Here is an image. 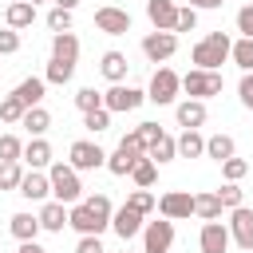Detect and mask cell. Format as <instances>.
<instances>
[{"instance_id":"ab89813d","label":"cell","mask_w":253,"mask_h":253,"mask_svg":"<svg viewBox=\"0 0 253 253\" xmlns=\"http://www.w3.org/2000/svg\"><path fill=\"white\" fill-rule=\"evenodd\" d=\"M87 206H91V213H95L99 221H107V225H111L115 206H111V198H107V194H91V198H87Z\"/></svg>"},{"instance_id":"f546056e","label":"cell","mask_w":253,"mask_h":253,"mask_svg":"<svg viewBox=\"0 0 253 253\" xmlns=\"http://www.w3.org/2000/svg\"><path fill=\"white\" fill-rule=\"evenodd\" d=\"M43 91H47V79H40V75H32V79H24V83L16 87V95H20L28 107H40V103H43Z\"/></svg>"},{"instance_id":"f6af8a7d","label":"cell","mask_w":253,"mask_h":253,"mask_svg":"<svg viewBox=\"0 0 253 253\" xmlns=\"http://www.w3.org/2000/svg\"><path fill=\"white\" fill-rule=\"evenodd\" d=\"M198 28V8H178V24L174 32H194Z\"/></svg>"},{"instance_id":"1f68e13d","label":"cell","mask_w":253,"mask_h":253,"mask_svg":"<svg viewBox=\"0 0 253 253\" xmlns=\"http://www.w3.org/2000/svg\"><path fill=\"white\" fill-rule=\"evenodd\" d=\"M71 75H75V63H63V59H47V71H43V79H47V83L63 87V83H71Z\"/></svg>"},{"instance_id":"8d00e7d4","label":"cell","mask_w":253,"mask_h":253,"mask_svg":"<svg viewBox=\"0 0 253 253\" xmlns=\"http://www.w3.org/2000/svg\"><path fill=\"white\" fill-rule=\"evenodd\" d=\"M24 158V142L16 134H0V162H20Z\"/></svg>"},{"instance_id":"7c38bea8","label":"cell","mask_w":253,"mask_h":253,"mask_svg":"<svg viewBox=\"0 0 253 253\" xmlns=\"http://www.w3.org/2000/svg\"><path fill=\"white\" fill-rule=\"evenodd\" d=\"M225 225H229L233 245H237V249H245V253H253V210H249V206H237V210H233V217H229Z\"/></svg>"},{"instance_id":"30bf717a","label":"cell","mask_w":253,"mask_h":253,"mask_svg":"<svg viewBox=\"0 0 253 253\" xmlns=\"http://www.w3.org/2000/svg\"><path fill=\"white\" fill-rule=\"evenodd\" d=\"M95 28L107 32V36H126L130 32V12L115 8V4H103V8H95Z\"/></svg>"},{"instance_id":"44dd1931","label":"cell","mask_w":253,"mask_h":253,"mask_svg":"<svg viewBox=\"0 0 253 253\" xmlns=\"http://www.w3.org/2000/svg\"><path fill=\"white\" fill-rule=\"evenodd\" d=\"M51 59L79 63V40H75V32H55L51 36Z\"/></svg>"},{"instance_id":"52a82bcc","label":"cell","mask_w":253,"mask_h":253,"mask_svg":"<svg viewBox=\"0 0 253 253\" xmlns=\"http://www.w3.org/2000/svg\"><path fill=\"white\" fill-rule=\"evenodd\" d=\"M67 162L75 170H99V166H107V150L99 142H91V138H75L71 150H67Z\"/></svg>"},{"instance_id":"5bb4252c","label":"cell","mask_w":253,"mask_h":253,"mask_svg":"<svg viewBox=\"0 0 253 253\" xmlns=\"http://www.w3.org/2000/svg\"><path fill=\"white\" fill-rule=\"evenodd\" d=\"M229 225H221V217L217 221H206L202 225V233H198V245H202V253H225L229 249Z\"/></svg>"},{"instance_id":"8fae6325","label":"cell","mask_w":253,"mask_h":253,"mask_svg":"<svg viewBox=\"0 0 253 253\" xmlns=\"http://www.w3.org/2000/svg\"><path fill=\"white\" fill-rule=\"evenodd\" d=\"M158 213L170 217V221L190 217V213H194V194H190V190H166V194L158 198Z\"/></svg>"},{"instance_id":"d6a6232c","label":"cell","mask_w":253,"mask_h":253,"mask_svg":"<svg viewBox=\"0 0 253 253\" xmlns=\"http://www.w3.org/2000/svg\"><path fill=\"white\" fill-rule=\"evenodd\" d=\"M20 126H28V130H32V138H40V134L51 126V115H47L43 107H28V115H24V123H20Z\"/></svg>"},{"instance_id":"9c48e42d","label":"cell","mask_w":253,"mask_h":253,"mask_svg":"<svg viewBox=\"0 0 253 253\" xmlns=\"http://www.w3.org/2000/svg\"><path fill=\"white\" fill-rule=\"evenodd\" d=\"M174 51H178V32H150V36H142V55L150 63H166Z\"/></svg>"},{"instance_id":"603a6c76","label":"cell","mask_w":253,"mask_h":253,"mask_svg":"<svg viewBox=\"0 0 253 253\" xmlns=\"http://www.w3.org/2000/svg\"><path fill=\"white\" fill-rule=\"evenodd\" d=\"M40 225L47 229V233H63V225H67V206L63 202H43L40 206Z\"/></svg>"},{"instance_id":"5b68a950","label":"cell","mask_w":253,"mask_h":253,"mask_svg":"<svg viewBox=\"0 0 253 253\" xmlns=\"http://www.w3.org/2000/svg\"><path fill=\"white\" fill-rule=\"evenodd\" d=\"M178 91H182V75H178V71H170V67H158V71L150 75L146 99H150V103H158V107H170V103L178 99Z\"/></svg>"},{"instance_id":"681fc988","label":"cell","mask_w":253,"mask_h":253,"mask_svg":"<svg viewBox=\"0 0 253 253\" xmlns=\"http://www.w3.org/2000/svg\"><path fill=\"white\" fill-rule=\"evenodd\" d=\"M134 130H138V134H142V142H146V150H150V142H154V138H158V134H162V126H158V123H138V126H134Z\"/></svg>"},{"instance_id":"7402d4cb","label":"cell","mask_w":253,"mask_h":253,"mask_svg":"<svg viewBox=\"0 0 253 253\" xmlns=\"http://www.w3.org/2000/svg\"><path fill=\"white\" fill-rule=\"evenodd\" d=\"M99 71H103V79H107V83H123V79H126V71H130V63H126V55H123V51H103Z\"/></svg>"},{"instance_id":"7bdbcfd3","label":"cell","mask_w":253,"mask_h":253,"mask_svg":"<svg viewBox=\"0 0 253 253\" xmlns=\"http://www.w3.org/2000/svg\"><path fill=\"white\" fill-rule=\"evenodd\" d=\"M126 206H134L138 213H150V210H154L158 202H154V194H150V190H134V194L126 198Z\"/></svg>"},{"instance_id":"4dcf8cb0","label":"cell","mask_w":253,"mask_h":253,"mask_svg":"<svg viewBox=\"0 0 253 253\" xmlns=\"http://www.w3.org/2000/svg\"><path fill=\"white\" fill-rule=\"evenodd\" d=\"M24 115H28V103H24L16 91L0 99V123H24Z\"/></svg>"},{"instance_id":"277c9868","label":"cell","mask_w":253,"mask_h":253,"mask_svg":"<svg viewBox=\"0 0 253 253\" xmlns=\"http://www.w3.org/2000/svg\"><path fill=\"white\" fill-rule=\"evenodd\" d=\"M221 87H225L221 71L194 67V71H186V75H182V91H186L190 99H213V95H221Z\"/></svg>"},{"instance_id":"3957f363","label":"cell","mask_w":253,"mask_h":253,"mask_svg":"<svg viewBox=\"0 0 253 253\" xmlns=\"http://www.w3.org/2000/svg\"><path fill=\"white\" fill-rule=\"evenodd\" d=\"M142 154H146V142H142V134H138V130H130V134L115 146V154H107V170H111L115 178H126Z\"/></svg>"},{"instance_id":"e0dca14e","label":"cell","mask_w":253,"mask_h":253,"mask_svg":"<svg viewBox=\"0 0 253 253\" xmlns=\"http://www.w3.org/2000/svg\"><path fill=\"white\" fill-rule=\"evenodd\" d=\"M146 16H150L154 32H174V24H178V4H174V0H146Z\"/></svg>"},{"instance_id":"11a10c76","label":"cell","mask_w":253,"mask_h":253,"mask_svg":"<svg viewBox=\"0 0 253 253\" xmlns=\"http://www.w3.org/2000/svg\"><path fill=\"white\" fill-rule=\"evenodd\" d=\"M0 99H4V95H0Z\"/></svg>"},{"instance_id":"d6986e66","label":"cell","mask_w":253,"mask_h":253,"mask_svg":"<svg viewBox=\"0 0 253 253\" xmlns=\"http://www.w3.org/2000/svg\"><path fill=\"white\" fill-rule=\"evenodd\" d=\"M8 229H12V237H16V241H36V233H40L43 225H40V213L20 210V213H12V217H8Z\"/></svg>"},{"instance_id":"9f6ffc18","label":"cell","mask_w":253,"mask_h":253,"mask_svg":"<svg viewBox=\"0 0 253 253\" xmlns=\"http://www.w3.org/2000/svg\"><path fill=\"white\" fill-rule=\"evenodd\" d=\"M126 253H130V249H126Z\"/></svg>"},{"instance_id":"83f0119b","label":"cell","mask_w":253,"mask_h":253,"mask_svg":"<svg viewBox=\"0 0 253 253\" xmlns=\"http://www.w3.org/2000/svg\"><path fill=\"white\" fill-rule=\"evenodd\" d=\"M202 154H206L202 130H182L178 134V158H202Z\"/></svg>"},{"instance_id":"4fadbf2b","label":"cell","mask_w":253,"mask_h":253,"mask_svg":"<svg viewBox=\"0 0 253 253\" xmlns=\"http://www.w3.org/2000/svg\"><path fill=\"white\" fill-rule=\"evenodd\" d=\"M142 217H146V213H138L134 206H119V210L111 213V229H115L123 241H130V237H138V233H142V225H146Z\"/></svg>"},{"instance_id":"60d3db41","label":"cell","mask_w":253,"mask_h":253,"mask_svg":"<svg viewBox=\"0 0 253 253\" xmlns=\"http://www.w3.org/2000/svg\"><path fill=\"white\" fill-rule=\"evenodd\" d=\"M47 28L51 32H71V8H51L47 12Z\"/></svg>"},{"instance_id":"e575fe53","label":"cell","mask_w":253,"mask_h":253,"mask_svg":"<svg viewBox=\"0 0 253 253\" xmlns=\"http://www.w3.org/2000/svg\"><path fill=\"white\" fill-rule=\"evenodd\" d=\"M24 182V166L20 162H0V190H20Z\"/></svg>"},{"instance_id":"d4e9b609","label":"cell","mask_w":253,"mask_h":253,"mask_svg":"<svg viewBox=\"0 0 253 253\" xmlns=\"http://www.w3.org/2000/svg\"><path fill=\"white\" fill-rule=\"evenodd\" d=\"M221 198H217V190H206V194H194V213L202 217V221H217L221 217Z\"/></svg>"},{"instance_id":"7dc6e473","label":"cell","mask_w":253,"mask_h":253,"mask_svg":"<svg viewBox=\"0 0 253 253\" xmlns=\"http://www.w3.org/2000/svg\"><path fill=\"white\" fill-rule=\"evenodd\" d=\"M75 253H107V249H103L99 233H83V237H79V245H75Z\"/></svg>"},{"instance_id":"f5cc1de1","label":"cell","mask_w":253,"mask_h":253,"mask_svg":"<svg viewBox=\"0 0 253 253\" xmlns=\"http://www.w3.org/2000/svg\"><path fill=\"white\" fill-rule=\"evenodd\" d=\"M79 0H55V8H75Z\"/></svg>"},{"instance_id":"9a60e30c","label":"cell","mask_w":253,"mask_h":253,"mask_svg":"<svg viewBox=\"0 0 253 253\" xmlns=\"http://www.w3.org/2000/svg\"><path fill=\"white\" fill-rule=\"evenodd\" d=\"M174 115H178V126H182V130H198V126H206V119H210L206 99H182V103L174 107Z\"/></svg>"},{"instance_id":"74e56055","label":"cell","mask_w":253,"mask_h":253,"mask_svg":"<svg viewBox=\"0 0 253 253\" xmlns=\"http://www.w3.org/2000/svg\"><path fill=\"white\" fill-rule=\"evenodd\" d=\"M75 107H79V111H95V107H103V91H95V87H79V91H75Z\"/></svg>"},{"instance_id":"f907efd6","label":"cell","mask_w":253,"mask_h":253,"mask_svg":"<svg viewBox=\"0 0 253 253\" xmlns=\"http://www.w3.org/2000/svg\"><path fill=\"white\" fill-rule=\"evenodd\" d=\"M16 253H47V249H43L40 241H20V249H16Z\"/></svg>"},{"instance_id":"8992f818","label":"cell","mask_w":253,"mask_h":253,"mask_svg":"<svg viewBox=\"0 0 253 253\" xmlns=\"http://www.w3.org/2000/svg\"><path fill=\"white\" fill-rule=\"evenodd\" d=\"M142 99H146V91L126 87V83H111V87L103 91V107H107L111 115H119V111H138Z\"/></svg>"},{"instance_id":"c3c4849f","label":"cell","mask_w":253,"mask_h":253,"mask_svg":"<svg viewBox=\"0 0 253 253\" xmlns=\"http://www.w3.org/2000/svg\"><path fill=\"white\" fill-rule=\"evenodd\" d=\"M237 32L253 40V4H245V8H237Z\"/></svg>"},{"instance_id":"f1b7e54d","label":"cell","mask_w":253,"mask_h":253,"mask_svg":"<svg viewBox=\"0 0 253 253\" xmlns=\"http://www.w3.org/2000/svg\"><path fill=\"white\" fill-rule=\"evenodd\" d=\"M130 178H134V186H138V190H150V186H154V178H158V162H154L150 154H142V158L134 162Z\"/></svg>"},{"instance_id":"d590c367","label":"cell","mask_w":253,"mask_h":253,"mask_svg":"<svg viewBox=\"0 0 253 253\" xmlns=\"http://www.w3.org/2000/svg\"><path fill=\"white\" fill-rule=\"evenodd\" d=\"M83 126H87L91 134H99V130H107V126H111V111H107V107H95V111H83Z\"/></svg>"},{"instance_id":"ffe728a7","label":"cell","mask_w":253,"mask_h":253,"mask_svg":"<svg viewBox=\"0 0 253 253\" xmlns=\"http://www.w3.org/2000/svg\"><path fill=\"white\" fill-rule=\"evenodd\" d=\"M20 162H28L32 170H47L51 166V142L40 134V138H32V142H24V158Z\"/></svg>"},{"instance_id":"b9f144b4","label":"cell","mask_w":253,"mask_h":253,"mask_svg":"<svg viewBox=\"0 0 253 253\" xmlns=\"http://www.w3.org/2000/svg\"><path fill=\"white\" fill-rule=\"evenodd\" d=\"M217 198H221L225 210H237V206H241V186H237V182H225V186L217 190Z\"/></svg>"},{"instance_id":"bcb514c9","label":"cell","mask_w":253,"mask_h":253,"mask_svg":"<svg viewBox=\"0 0 253 253\" xmlns=\"http://www.w3.org/2000/svg\"><path fill=\"white\" fill-rule=\"evenodd\" d=\"M237 99H241V107H249V111H253V71H245V75H241V83H237Z\"/></svg>"},{"instance_id":"6da1fadb","label":"cell","mask_w":253,"mask_h":253,"mask_svg":"<svg viewBox=\"0 0 253 253\" xmlns=\"http://www.w3.org/2000/svg\"><path fill=\"white\" fill-rule=\"evenodd\" d=\"M229 51H233V40L225 36V32H210L206 40H198L194 43V51H190V59H194V67H206V71H217L225 59H229Z\"/></svg>"},{"instance_id":"ee69618b","label":"cell","mask_w":253,"mask_h":253,"mask_svg":"<svg viewBox=\"0 0 253 253\" xmlns=\"http://www.w3.org/2000/svg\"><path fill=\"white\" fill-rule=\"evenodd\" d=\"M20 51V32L16 28H0V55H16Z\"/></svg>"},{"instance_id":"816d5d0a","label":"cell","mask_w":253,"mask_h":253,"mask_svg":"<svg viewBox=\"0 0 253 253\" xmlns=\"http://www.w3.org/2000/svg\"><path fill=\"white\" fill-rule=\"evenodd\" d=\"M221 4H225V0H190V8H198V12H202V8H221Z\"/></svg>"},{"instance_id":"2e32d148","label":"cell","mask_w":253,"mask_h":253,"mask_svg":"<svg viewBox=\"0 0 253 253\" xmlns=\"http://www.w3.org/2000/svg\"><path fill=\"white\" fill-rule=\"evenodd\" d=\"M67 225H71L79 237H83V233H103V229H107V221H99V217L91 213L87 202H75V206L67 210Z\"/></svg>"},{"instance_id":"484cf974","label":"cell","mask_w":253,"mask_h":253,"mask_svg":"<svg viewBox=\"0 0 253 253\" xmlns=\"http://www.w3.org/2000/svg\"><path fill=\"white\" fill-rule=\"evenodd\" d=\"M237 154V142H233V134H210L206 138V158H213V162H225V158H233Z\"/></svg>"},{"instance_id":"ac0fdd59","label":"cell","mask_w":253,"mask_h":253,"mask_svg":"<svg viewBox=\"0 0 253 253\" xmlns=\"http://www.w3.org/2000/svg\"><path fill=\"white\" fill-rule=\"evenodd\" d=\"M16 194H24L28 202H43L47 194H51V178L43 174V170H28L24 174V182H20V190Z\"/></svg>"},{"instance_id":"db71d44e","label":"cell","mask_w":253,"mask_h":253,"mask_svg":"<svg viewBox=\"0 0 253 253\" xmlns=\"http://www.w3.org/2000/svg\"><path fill=\"white\" fill-rule=\"evenodd\" d=\"M32 4H43V0H32Z\"/></svg>"},{"instance_id":"ba28073f","label":"cell","mask_w":253,"mask_h":253,"mask_svg":"<svg viewBox=\"0 0 253 253\" xmlns=\"http://www.w3.org/2000/svg\"><path fill=\"white\" fill-rule=\"evenodd\" d=\"M170 245H174V221L170 217L142 225V253H170Z\"/></svg>"},{"instance_id":"7a4b0ae2","label":"cell","mask_w":253,"mask_h":253,"mask_svg":"<svg viewBox=\"0 0 253 253\" xmlns=\"http://www.w3.org/2000/svg\"><path fill=\"white\" fill-rule=\"evenodd\" d=\"M47 178H51V198L63 202V206H75L83 198V182H79V170L71 162H51L47 166Z\"/></svg>"},{"instance_id":"cb8c5ba5","label":"cell","mask_w":253,"mask_h":253,"mask_svg":"<svg viewBox=\"0 0 253 253\" xmlns=\"http://www.w3.org/2000/svg\"><path fill=\"white\" fill-rule=\"evenodd\" d=\"M4 20H8V28L24 32V28H32V24H36V4H32V0H16V4H8Z\"/></svg>"},{"instance_id":"f35d334b","label":"cell","mask_w":253,"mask_h":253,"mask_svg":"<svg viewBox=\"0 0 253 253\" xmlns=\"http://www.w3.org/2000/svg\"><path fill=\"white\" fill-rule=\"evenodd\" d=\"M221 174H225V182H241V178L249 174V162L233 154V158H225V162H221Z\"/></svg>"},{"instance_id":"4316f807","label":"cell","mask_w":253,"mask_h":253,"mask_svg":"<svg viewBox=\"0 0 253 253\" xmlns=\"http://www.w3.org/2000/svg\"><path fill=\"white\" fill-rule=\"evenodd\" d=\"M146 154H150V158H154L158 166H162V162H174V158H178V138L162 130V134H158V138L150 142V150H146Z\"/></svg>"},{"instance_id":"836d02e7","label":"cell","mask_w":253,"mask_h":253,"mask_svg":"<svg viewBox=\"0 0 253 253\" xmlns=\"http://www.w3.org/2000/svg\"><path fill=\"white\" fill-rule=\"evenodd\" d=\"M229 59H233V63H237L241 71H253V40H249V36H241V40L233 43Z\"/></svg>"}]
</instances>
